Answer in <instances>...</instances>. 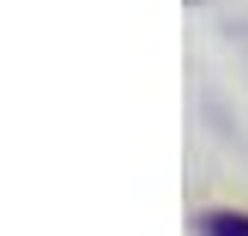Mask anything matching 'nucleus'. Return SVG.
Wrapping results in <instances>:
<instances>
[{"mask_svg":"<svg viewBox=\"0 0 248 236\" xmlns=\"http://www.w3.org/2000/svg\"><path fill=\"white\" fill-rule=\"evenodd\" d=\"M206 236H248V218L242 212H212L206 218Z\"/></svg>","mask_w":248,"mask_h":236,"instance_id":"f257e3e1","label":"nucleus"}]
</instances>
